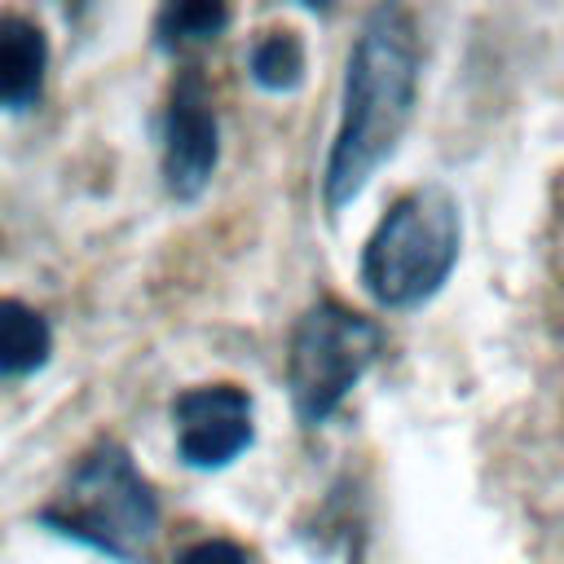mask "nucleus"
<instances>
[{"label":"nucleus","instance_id":"9d476101","mask_svg":"<svg viewBox=\"0 0 564 564\" xmlns=\"http://www.w3.org/2000/svg\"><path fill=\"white\" fill-rule=\"evenodd\" d=\"M225 22H229L225 4H216V0H181V4H167L159 13L154 40L163 48H185V44H203V40L220 35Z\"/></svg>","mask_w":564,"mask_h":564},{"label":"nucleus","instance_id":"423d86ee","mask_svg":"<svg viewBox=\"0 0 564 564\" xmlns=\"http://www.w3.org/2000/svg\"><path fill=\"white\" fill-rule=\"evenodd\" d=\"M176 423V454L198 467L216 471L247 454L256 423H251V397L238 383H203L176 397L172 410Z\"/></svg>","mask_w":564,"mask_h":564},{"label":"nucleus","instance_id":"20e7f679","mask_svg":"<svg viewBox=\"0 0 564 564\" xmlns=\"http://www.w3.org/2000/svg\"><path fill=\"white\" fill-rule=\"evenodd\" d=\"M379 352V326L335 300L313 304L291 339L286 388L300 423H326Z\"/></svg>","mask_w":564,"mask_h":564},{"label":"nucleus","instance_id":"6e6552de","mask_svg":"<svg viewBox=\"0 0 564 564\" xmlns=\"http://www.w3.org/2000/svg\"><path fill=\"white\" fill-rule=\"evenodd\" d=\"M48 348H53L48 317L22 300L0 295V379L35 375L48 361Z\"/></svg>","mask_w":564,"mask_h":564},{"label":"nucleus","instance_id":"1a4fd4ad","mask_svg":"<svg viewBox=\"0 0 564 564\" xmlns=\"http://www.w3.org/2000/svg\"><path fill=\"white\" fill-rule=\"evenodd\" d=\"M251 79L269 93H291L304 79V44L291 31H269L251 44Z\"/></svg>","mask_w":564,"mask_h":564},{"label":"nucleus","instance_id":"7ed1b4c3","mask_svg":"<svg viewBox=\"0 0 564 564\" xmlns=\"http://www.w3.org/2000/svg\"><path fill=\"white\" fill-rule=\"evenodd\" d=\"M40 520L62 538H75L101 555L137 564L145 542L154 538L159 498L128 458V449L106 441L79 458L62 494L40 511Z\"/></svg>","mask_w":564,"mask_h":564},{"label":"nucleus","instance_id":"9b49d317","mask_svg":"<svg viewBox=\"0 0 564 564\" xmlns=\"http://www.w3.org/2000/svg\"><path fill=\"white\" fill-rule=\"evenodd\" d=\"M176 564H247V551L229 538H207V542H194Z\"/></svg>","mask_w":564,"mask_h":564},{"label":"nucleus","instance_id":"f03ea898","mask_svg":"<svg viewBox=\"0 0 564 564\" xmlns=\"http://www.w3.org/2000/svg\"><path fill=\"white\" fill-rule=\"evenodd\" d=\"M458 198L445 185H419L405 198H397L375 225L361 251V282L379 304L414 308L445 286L458 260Z\"/></svg>","mask_w":564,"mask_h":564},{"label":"nucleus","instance_id":"39448f33","mask_svg":"<svg viewBox=\"0 0 564 564\" xmlns=\"http://www.w3.org/2000/svg\"><path fill=\"white\" fill-rule=\"evenodd\" d=\"M220 159V123L198 70H181L163 106V181L172 198L189 203L207 189Z\"/></svg>","mask_w":564,"mask_h":564},{"label":"nucleus","instance_id":"0eeeda50","mask_svg":"<svg viewBox=\"0 0 564 564\" xmlns=\"http://www.w3.org/2000/svg\"><path fill=\"white\" fill-rule=\"evenodd\" d=\"M48 70V40L31 18H0V110H26Z\"/></svg>","mask_w":564,"mask_h":564},{"label":"nucleus","instance_id":"f257e3e1","mask_svg":"<svg viewBox=\"0 0 564 564\" xmlns=\"http://www.w3.org/2000/svg\"><path fill=\"white\" fill-rule=\"evenodd\" d=\"M419 84V35L405 9H375L348 53L344 97H339V132L322 172L326 212H344L366 181L397 150Z\"/></svg>","mask_w":564,"mask_h":564}]
</instances>
